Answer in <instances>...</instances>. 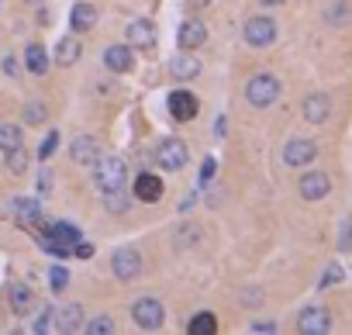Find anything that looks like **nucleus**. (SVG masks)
Segmentation results:
<instances>
[{
    "label": "nucleus",
    "instance_id": "1a4fd4ad",
    "mask_svg": "<svg viewBox=\"0 0 352 335\" xmlns=\"http://www.w3.org/2000/svg\"><path fill=\"white\" fill-rule=\"evenodd\" d=\"M111 270H114L118 280H135L142 273V256L135 249H118L114 259H111Z\"/></svg>",
    "mask_w": 352,
    "mask_h": 335
},
{
    "label": "nucleus",
    "instance_id": "412c9836",
    "mask_svg": "<svg viewBox=\"0 0 352 335\" xmlns=\"http://www.w3.org/2000/svg\"><path fill=\"white\" fill-rule=\"evenodd\" d=\"M80 325H83V307L80 304H69L56 314V328H63V332H80Z\"/></svg>",
    "mask_w": 352,
    "mask_h": 335
},
{
    "label": "nucleus",
    "instance_id": "bb28decb",
    "mask_svg": "<svg viewBox=\"0 0 352 335\" xmlns=\"http://www.w3.org/2000/svg\"><path fill=\"white\" fill-rule=\"evenodd\" d=\"M8 170H11V173H25V170H28V155H25V145L8 152Z\"/></svg>",
    "mask_w": 352,
    "mask_h": 335
},
{
    "label": "nucleus",
    "instance_id": "2eb2a0df",
    "mask_svg": "<svg viewBox=\"0 0 352 335\" xmlns=\"http://www.w3.org/2000/svg\"><path fill=\"white\" fill-rule=\"evenodd\" d=\"M131 63H135V56H131V49H128V45H111V49L104 52V66H107V69H114V73L131 69Z\"/></svg>",
    "mask_w": 352,
    "mask_h": 335
},
{
    "label": "nucleus",
    "instance_id": "72a5a7b5",
    "mask_svg": "<svg viewBox=\"0 0 352 335\" xmlns=\"http://www.w3.org/2000/svg\"><path fill=\"white\" fill-rule=\"evenodd\" d=\"M45 118V111H42V104H32L28 111H25V121H32V125H38Z\"/></svg>",
    "mask_w": 352,
    "mask_h": 335
},
{
    "label": "nucleus",
    "instance_id": "4468645a",
    "mask_svg": "<svg viewBox=\"0 0 352 335\" xmlns=\"http://www.w3.org/2000/svg\"><path fill=\"white\" fill-rule=\"evenodd\" d=\"M128 42H135L138 49H152V45H155V25L145 21V18L131 21V25H128Z\"/></svg>",
    "mask_w": 352,
    "mask_h": 335
},
{
    "label": "nucleus",
    "instance_id": "6e6552de",
    "mask_svg": "<svg viewBox=\"0 0 352 335\" xmlns=\"http://www.w3.org/2000/svg\"><path fill=\"white\" fill-rule=\"evenodd\" d=\"M314 155H318V145L311 138H290L287 149H283L287 166H307V162H314Z\"/></svg>",
    "mask_w": 352,
    "mask_h": 335
},
{
    "label": "nucleus",
    "instance_id": "393cba45",
    "mask_svg": "<svg viewBox=\"0 0 352 335\" xmlns=\"http://www.w3.org/2000/svg\"><path fill=\"white\" fill-rule=\"evenodd\" d=\"M80 52H83V49H80L76 39H63L59 49H56V63H59V66H73V63H80Z\"/></svg>",
    "mask_w": 352,
    "mask_h": 335
},
{
    "label": "nucleus",
    "instance_id": "c85d7f7f",
    "mask_svg": "<svg viewBox=\"0 0 352 335\" xmlns=\"http://www.w3.org/2000/svg\"><path fill=\"white\" fill-rule=\"evenodd\" d=\"M56 149H59V131L52 128V131L45 135V142H42V149H38V159H49V155H52Z\"/></svg>",
    "mask_w": 352,
    "mask_h": 335
},
{
    "label": "nucleus",
    "instance_id": "f8f14e48",
    "mask_svg": "<svg viewBox=\"0 0 352 335\" xmlns=\"http://www.w3.org/2000/svg\"><path fill=\"white\" fill-rule=\"evenodd\" d=\"M159 197H162V180H159L155 173H138V177H135V201L152 204V201H159Z\"/></svg>",
    "mask_w": 352,
    "mask_h": 335
},
{
    "label": "nucleus",
    "instance_id": "cd10ccee",
    "mask_svg": "<svg viewBox=\"0 0 352 335\" xmlns=\"http://www.w3.org/2000/svg\"><path fill=\"white\" fill-rule=\"evenodd\" d=\"M87 332H90V335H111V332H114V321H111L107 314H100L97 321L87 325Z\"/></svg>",
    "mask_w": 352,
    "mask_h": 335
},
{
    "label": "nucleus",
    "instance_id": "b1692460",
    "mask_svg": "<svg viewBox=\"0 0 352 335\" xmlns=\"http://www.w3.org/2000/svg\"><path fill=\"white\" fill-rule=\"evenodd\" d=\"M21 145H25L21 125H0V149L11 152V149H21Z\"/></svg>",
    "mask_w": 352,
    "mask_h": 335
},
{
    "label": "nucleus",
    "instance_id": "f3484780",
    "mask_svg": "<svg viewBox=\"0 0 352 335\" xmlns=\"http://www.w3.org/2000/svg\"><path fill=\"white\" fill-rule=\"evenodd\" d=\"M97 155H100V149H97V138H90V135H80V138L73 142V162H80V166H90V162H97Z\"/></svg>",
    "mask_w": 352,
    "mask_h": 335
},
{
    "label": "nucleus",
    "instance_id": "4c0bfd02",
    "mask_svg": "<svg viewBox=\"0 0 352 335\" xmlns=\"http://www.w3.org/2000/svg\"><path fill=\"white\" fill-rule=\"evenodd\" d=\"M211 177H214V159H208V162H204V170H201V180H204V184H208Z\"/></svg>",
    "mask_w": 352,
    "mask_h": 335
},
{
    "label": "nucleus",
    "instance_id": "0eeeda50",
    "mask_svg": "<svg viewBox=\"0 0 352 335\" xmlns=\"http://www.w3.org/2000/svg\"><path fill=\"white\" fill-rule=\"evenodd\" d=\"M166 104H169V114H173L176 121H194L197 111H201V100H197L194 94H187V90H173V94L166 97Z\"/></svg>",
    "mask_w": 352,
    "mask_h": 335
},
{
    "label": "nucleus",
    "instance_id": "dca6fc26",
    "mask_svg": "<svg viewBox=\"0 0 352 335\" xmlns=\"http://www.w3.org/2000/svg\"><path fill=\"white\" fill-rule=\"evenodd\" d=\"M49 52H45V45H38V42H32L28 49H25V69H32L35 76H42V73H49Z\"/></svg>",
    "mask_w": 352,
    "mask_h": 335
},
{
    "label": "nucleus",
    "instance_id": "a878e982",
    "mask_svg": "<svg viewBox=\"0 0 352 335\" xmlns=\"http://www.w3.org/2000/svg\"><path fill=\"white\" fill-rule=\"evenodd\" d=\"M32 304H35L32 287H11V307H14V314H28Z\"/></svg>",
    "mask_w": 352,
    "mask_h": 335
},
{
    "label": "nucleus",
    "instance_id": "20e7f679",
    "mask_svg": "<svg viewBox=\"0 0 352 335\" xmlns=\"http://www.w3.org/2000/svg\"><path fill=\"white\" fill-rule=\"evenodd\" d=\"M187 142L184 138H162L155 145V162L162 166V170H180V166L187 162Z\"/></svg>",
    "mask_w": 352,
    "mask_h": 335
},
{
    "label": "nucleus",
    "instance_id": "c756f323",
    "mask_svg": "<svg viewBox=\"0 0 352 335\" xmlns=\"http://www.w3.org/2000/svg\"><path fill=\"white\" fill-rule=\"evenodd\" d=\"M49 283H52V290H63V287L69 283V273H66L63 266H52V270H49Z\"/></svg>",
    "mask_w": 352,
    "mask_h": 335
},
{
    "label": "nucleus",
    "instance_id": "473e14b6",
    "mask_svg": "<svg viewBox=\"0 0 352 335\" xmlns=\"http://www.w3.org/2000/svg\"><path fill=\"white\" fill-rule=\"evenodd\" d=\"M338 249H352V215L345 218V225H342V239H338Z\"/></svg>",
    "mask_w": 352,
    "mask_h": 335
},
{
    "label": "nucleus",
    "instance_id": "9b49d317",
    "mask_svg": "<svg viewBox=\"0 0 352 335\" xmlns=\"http://www.w3.org/2000/svg\"><path fill=\"white\" fill-rule=\"evenodd\" d=\"M176 42H180L184 49H201V45L208 42V28H204V21H197V18L184 21L180 32H176Z\"/></svg>",
    "mask_w": 352,
    "mask_h": 335
},
{
    "label": "nucleus",
    "instance_id": "7c9ffc66",
    "mask_svg": "<svg viewBox=\"0 0 352 335\" xmlns=\"http://www.w3.org/2000/svg\"><path fill=\"white\" fill-rule=\"evenodd\" d=\"M49 328H56V311L52 307H42V314L35 321V332H49Z\"/></svg>",
    "mask_w": 352,
    "mask_h": 335
},
{
    "label": "nucleus",
    "instance_id": "a211bd4d",
    "mask_svg": "<svg viewBox=\"0 0 352 335\" xmlns=\"http://www.w3.org/2000/svg\"><path fill=\"white\" fill-rule=\"evenodd\" d=\"M14 215H18V225H42V208H38V201H32V197H18L14 201Z\"/></svg>",
    "mask_w": 352,
    "mask_h": 335
},
{
    "label": "nucleus",
    "instance_id": "423d86ee",
    "mask_svg": "<svg viewBox=\"0 0 352 335\" xmlns=\"http://www.w3.org/2000/svg\"><path fill=\"white\" fill-rule=\"evenodd\" d=\"M328 328H331V311L321 304H311L297 314V332H304V335H324Z\"/></svg>",
    "mask_w": 352,
    "mask_h": 335
},
{
    "label": "nucleus",
    "instance_id": "2f4dec72",
    "mask_svg": "<svg viewBox=\"0 0 352 335\" xmlns=\"http://www.w3.org/2000/svg\"><path fill=\"white\" fill-rule=\"evenodd\" d=\"M104 197H107V208H111L114 215H121V211H124V204H128V201H124V197H121L118 191H107Z\"/></svg>",
    "mask_w": 352,
    "mask_h": 335
},
{
    "label": "nucleus",
    "instance_id": "4be33fe9",
    "mask_svg": "<svg viewBox=\"0 0 352 335\" xmlns=\"http://www.w3.org/2000/svg\"><path fill=\"white\" fill-rule=\"evenodd\" d=\"M69 25H73L76 32H90V28L97 25V11H94L90 4H76L73 14H69Z\"/></svg>",
    "mask_w": 352,
    "mask_h": 335
},
{
    "label": "nucleus",
    "instance_id": "f704fd0d",
    "mask_svg": "<svg viewBox=\"0 0 352 335\" xmlns=\"http://www.w3.org/2000/svg\"><path fill=\"white\" fill-rule=\"evenodd\" d=\"M338 280H342V270H338V266H331V270L321 277V287H331V283H338Z\"/></svg>",
    "mask_w": 352,
    "mask_h": 335
},
{
    "label": "nucleus",
    "instance_id": "ddd939ff",
    "mask_svg": "<svg viewBox=\"0 0 352 335\" xmlns=\"http://www.w3.org/2000/svg\"><path fill=\"white\" fill-rule=\"evenodd\" d=\"M328 114H331V100H328L324 94H311V97L304 100V118H307L311 125H324Z\"/></svg>",
    "mask_w": 352,
    "mask_h": 335
},
{
    "label": "nucleus",
    "instance_id": "6ab92c4d",
    "mask_svg": "<svg viewBox=\"0 0 352 335\" xmlns=\"http://www.w3.org/2000/svg\"><path fill=\"white\" fill-rule=\"evenodd\" d=\"M169 73H173L176 80H194V76L201 73V63H197L194 56H173V59H169Z\"/></svg>",
    "mask_w": 352,
    "mask_h": 335
},
{
    "label": "nucleus",
    "instance_id": "f03ea898",
    "mask_svg": "<svg viewBox=\"0 0 352 335\" xmlns=\"http://www.w3.org/2000/svg\"><path fill=\"white\" fill-rule=\"evenodd\" d=\"M276 97H280V80L270 76V73L252 76L249 87H245V100H249L252 107H270V104H276Z\"/></svg>",
    "mask_w": 352,
    "mask_h": 335
},
{
    "label": "nucleus",
    "instance_id": "58836bf2",
    "mask_svg": "<svg viewBox=\"0 0 352 335\" xmlns=\"http://www.w3.org/2000/svg\"><path fill=\"white\" fill-rule=\"evenodd\" d=\"M331 25H338V21H345V8H331V18H328Z\"/></svg>",
    "mask_w": 352,
    "mask_h": 335
},
{
    "label": "nucleus",
    "instance_id": "ea45409f",
    "mask_svg": "<svg viewBox=\"0 0 352 335\" xmlns=\"http://www.w3.org/2000/svg\"><path fill=\"white\" fill-rule=\"evenodd\" d=\"M252 332H276V325H273V321H256Z\"/></svg>",
    "mask_w": 352,
    "mask_h": 335
},
{
    "label": "nucleus",
    "instance_id": "9d476101",
    "mask_svg": "<svg viewBox=\"0 0 352 335\" xmlns=\"http://www.w3.org/2000/svg\"><path fill=\"white\" fill-rule=\"evenodd\" d=\"M328 191H331L328 173H304L300 177V197L304 201H321V197H328Z\"/></svg>",
    "mask_w": 352,
    "mask_h": 335
},
{
    "label": "nucleus",
    "instance_id": "f257e3e1",
    "mask_svg": "<svg viewBox=\"0 0 352 335\" xmlns=\"http://www.w3.org/2000/svg\"><path fill=\"white\" fill-rule=\"evenodd\" d=\"M97 170H94V180H97V187L107 194V191H121L124 187V180H128V170H124V159H118V155H97Z\"/></svg>",
    "mask_w": 352,
    "mask_h": 335
},
{
    "label": "nucleus",
    "instance_id": "39448f33",
    "mask_svg": "<svg viewBox=\"0 0 352 335\" xmlns=\"http://www.w3.org/2000/svg\"><path fill=\"white\" fill-rule=\"evenodd\" d=\"M245 42H249L252 49L273 45V42H276V25H273V18H266V14L249 18V21H245Z\"/></svg>",
    "mask_w": 352,
    "mask_h": 335
},
{
    "label": "nucleus",
    "instance_id": "7ed1b4c3",
    "mask_svg": "<svg viewBox=\"0 0 352 335\" xmlns=\"http://www.w3.org/2000/svg\"><path fill=\"white\" fill-rule=\"evenodd\" d=\"M131 318H135V325H138V328L155 332V328H162L166 311H162V304H159L155 297H142V301H135V304H131Z\"/></svg>",
    "mask_w": 352,
    "mask_h": 335
},
{
    "label": "nucleus",
    "instance_id": "c9c22d12",
    "mask_svg": "<svg viewBox=\"0 0 352 335\" xmlns=\"http://www.w3.org/2000/svg\"><path fill=\"white\" fill-rule=\"evenodd\" d=\"M38 191H42V194H49V191H52V173H49V170H42V173H38Z\"/></svg>",
    "mask_w": 352,
    "mask_h": 335
},
{
    "label": "nucleus",
    "instance_id": "5701e85b",
    "mask_svg": "<svg viewBox=\"0 0 352 335\" xmlns=\"http://www.w3.org/2000/svg\"><path fill=\"white\" fill-rule=\"evenodd\" d=\"M187 332H190V335H214V332H218V318H214L211 311H201V314H194V318L187 321Z\"/></svg>",
    "mask_w": 352,
    "mask_h": 335
},
{
    "label": "nucleus",
    "instance_id": "79ce46f5",
    "mask_svg": "<svg viewBox=\"0 0 352 335\" xmlns=\"http://www.w3.org/2000/svg\"><path fill=\"white\" fill-rule=\"evenodd\" d=\"M194 4H208V0H194Z\"/></svg>",
    "mask_w": 352,
    "mask_h": 335
},
{
    "label": "nucleus",
    "instance_id": "a19ab883",
    "mask_svg": "<svg viewBox=\"0 0 352 335\" xmlns=\"http://www.w3.org/2000/svg\"><path fill=\"white\" fill-rule=\"evenodd\" d=\"M259 4H266V8H276V4H283V0H259Z\"/></svg>",
    "mask_w": 352,
    "mask_h": 335
},
{
    "label": "nucleus",
    "instance_id": "e433bc0d",
    "mask_svg": "<svg viewBox=\"0 0 352 335\" xmlns=\"http://www.w3.org/2000/svg\"><path fill=\"white\" fill-rule=\"evenodd\" d=\"M73 252H76L80 259H90V256H94V246H87V242H76V246H73Z\"/></svg>",
    "mask_w": 352,
    "mask_h": 335
},
{
    "label": "nucleus",
    "instance_id": "aec40b11",
    "mask_svg": "<svg viewBox=\"0 0 352 335\" xmlns=\"http://www.w3.org/2000/svg\"><path fill=\"white\" fill-rule=\"evenodd\" d=\"M49 235H52V242H59V246H66V249H73L76 242H80V228L76 225H69V221H56L52 228H49Z\"/></svg>",
    "mask_w": 352,
    "mask_h": 335
}]
</instances>
